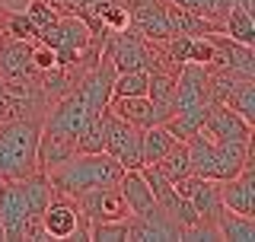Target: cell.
Masks as SVG:
<instances>
[{"instance_id":"cell-1","label":"cell","mask_w":255,"mask_h":242,"mask_svg":"<svg viewBox=\"0 0 255 242\" xmlns=\"http://www.w3.org/2000/svg\"><path fill=\"white\" fill-rule=\"evenodd\" d=\"M45 175H48V182H51L54 191L74 198L86 188L118 185V179L125 175V169L102 150V153H74L70 159H64V163H58L54 169H48Z\"/></svg>"},{"instance_id":"cell-2","label":"cell","mask_w":255,"mask_h":242,"mask_svg":"<svg viewBox=\"0 0 255 242\" xmlns=\"http://www.w3.org/2000/svg\"><path fill=\"white\" fill-rule=\"evenodd\" d=\"M38 131L35 118H10L0 121V179L16 182L38 172Z\"/></svg>"},{"instance_id":"cell-3","label":"cell","mask_w":255,"mask_h":242,"mask_svg":"<svg viewBox=\"0 0 255 242\" xmlns=\"http://www.w3.org/2000/svg\"><path fill=\"white\" fill-rule=\"evenodd\" d=\"M188 159H191V172L201 179H214V182H227L233 179L243 166L255 163L252 159V140L246 143H214L198 131L188 137Z\"/></svg>"},{"instance_id":"cell-4","label":"cell","mask_w":255,"mask_h":242,"mask_svg":"<svg viewBox=\"0 0 255 242\" xmlns=\"http://www.w3.org/2000/svg\"><path fill=\"white\" fill-rule=\"evenodd\" d=\"M102 54L112 61V67H115V74H122V70H179L175 64H169L159 54L156 42H150V38H143L137 29L125 26L118 32H106V42H102Z\"/></svg>"},{"instance_id":"cell-5","label":"cell","mask_w":255,"mask_h":242,"mask_svg":"<svg viewBox=\"0 0 255 242\" xmlns=\"http://www.w3.org/2000/svg\"><path fill=\"white\" fill-rule=\"evenodd\" d=\"M35 38H42L45 45H51L54 51V67H70L83 48L93 42V32L86 29V22L80 16H58L48 29H42Z\"/></svg>"},{"instance_id":"cell-6","label":"cell","mask_w":255,"mask_h":242,"mask_svg":"<svg viewBox=\"0 0 255 242\" xmlns=\"http://www.w3.org/2000/svg\"><path fill=\"white\" fill-rule=\"evenodd\" d=\"M42 227L48 233V239H77V242H90V220L83 217V211L77 207V201L70 195L54 191L48 201L45 214H42Z\"/></svg>"},{"instance_id":"cell-7","label":"cell","mask_w":255,"mask_h":242,"mask_svg":"<svg viewBox=\"0 0 255 242\" xmlns=\"http://www.w3.org/2000/svg\"><path fill=\"white\" fill-rule=\"evenodd\" d=\"M102 121H106V153L122 169H140L143 166V150H140L143 127L128 124L109 109H102Z\"/></svg>"},{"instance_id":"cell-8","label":"cell","mask_w":255,"mask_h":242,"mask_svg":"<svg viewBox=\"0 0 255 242\" xmlns=\"http://www.w3.org/2000/svg\"><path fill=\"white\" fill-rule=\"evenodd\" d=\"M128 230H131V242H175L185 236V227L172 220L159 204L140 214H128Z\"/></svg>"},{"instance_id":"cell-9","label":"cell","mask_w":255,"mask_h":242,"mask_svg":"<svg viewBox=\"0 0 255 242\" xmlns=\"http://www.w3.org/2000/svg\"><path fill=\"white\" fill-rule=\"evenodd\" d=\"M201 134L214 143H246L252 140V124L243 115H236L230 106L211 102V109L201 121Z\"/></svg>"},{"instance_id":"cell-10","label":"cell","mask_w":255,"mask_h":242,"mask_svg":"<svg viewBox=\"0 0 255 242\" xmlns=\"http://www.w3.org/2000/svg\"><path fill=\"white\" fill-rule=\"evenodd\" d=\"M77 207L83 211V217L90 223H99V220H125L128 217V204L118 191V185H102V188H86L74 195Z\"/></svg>"},{"instance_id":"cell-11","label":"cell","mask_w":255,"mask_h":242,"mask_svg":"<svg viewBox=\"0 0 255 242\" xmlns=\"http://www.w3.org/2000/svg\"><path fill=\"white\" fill-rule=\"evenodd\" d=\"M175 191L179 195H185L191 201V207L198 211V217H201L204 223H214L217 220V211H220V182L214 179H201V175H185V179L175 182Z\"/></svg>"},{"instance_id":"cell-12","label":"cell","mask_w":255,"mask_h":242,"mask_svg":"<svg viewBox=\"0 0 255 242\" xmlns=\"http://www.w3.org/2000/svg\"><path fill=\"white\" fill-rule=\"evenodd\" d=\"M128 26L137 29L150 42H163L172 35L169 16H166V0H137L128 13Z\"/></svg>"},{"instance_id":"cell-13","label":"cell","mask_w":255,"mask_h":242,"mask_svg":"<svg viewBox=\"0 0 255 242\" xmlns=\"http://www.w3.org/2000/svg\"><path fill=\"white\" fill-rule=\"evenodd\" d=\"M255 163L243 166L233 179L220 182V204L243 217H255Z\"/></svg>"},{"instance_id":"cell-14","label":"cell","mask_w":255,"mask_h":242,"mask_svg":"<svg viewBox=\"0 0 255 242\" xmlns=\"http://www.w3.org/2000/svg\"><path fill=\"white\" fill-rule=\"evenodd\" d=\"M211 45L217 51L214 64H223V67H233L236 74L243 77H255V45H243L236 38L223 35V32H211Z\"/></svg>"},{"instance_id":"cell-15","label":"cell","mask_w":255,"mask_h":242,"mask_svg":"<svg viewBox=\"0 0 255 242\" xmlns=\"http://www.w3.org/2000/svg\"><path fill=\"white\" fill-rule=\"evenodd\" d=\"M26 204L19 198L16 182H3L0 185V223H3V242H19L22 239V227H26Z\"/></svg>"},{"instance_id":"cell-16","label":"cell","mask_w":255,"mask_h":242,"mask_svg":"<svg viewBox=\"0 0 255 242\" xmlns=\"http://www.w3.org/2000/svg\"><path fill=\"white\" fill-rule=\"evenodd\" d=\"M179 74V70H175ZM175 74L172 70H150L147 80V99L153 106L156 124H166L175 115Z\"/></svg>"},{"instance_id":"cell-17","label":"cell","mask_w":255,"mask_h":242,"mask_svg":"<svg viewBox=\"0 0 255 242\" xmlns=\"http://www.w3.org/2000/svg\"><path fill=\"white\" fill-rule=\"evenodd\" d=\"M35 64H32V38H6L0 35V77H35Z\"/></svg>"},{"instance_id":"cell-18","label":"cell","mask_w":255,"mask_h":242,"mask_svg":"<svg viewBox=\"0 0 255 242\" xmlns=\"http://www.w3.org/2000/svg\"><path fill=\"white\" fill-rule=\"evenodd\" d=\"M106 109L115 112L122 121H128V124H134V127H150V124H156L153 106H150L147 96H112V99L106 102Z\"/></svg>"},{"instance_id":"cell-19","label":"cell","mask_w":255,"mask_h":242,"mask_svg":"<svg viewBox=\"0 0 255 242\" xmlns=\"http://www.w3.org/2000/svg\"><path fill=\"white\" fill-rule=\"evenodd\" d=\"M16 188H19V198H22V204H26L29 217H42L48 201H51V195H54L51 182H48V175L42 172V169L26 175V179H16Z\"/></svg>"},{"instance_id":"cell-20","label":"cell","mask_w":255,"mask_h":242,"mask_svg":"<svg viewBox=\"0 0 255 242\" xmlns=\"http://www.w3.org/2000/svg\"><path fill=\"white\" fill-rule=\"evenodd\" d=\"M74 153H77V147H74L70 137H64L58 131H48V127L38 131V169H42V172L54 169L58 163H64V159H70Z\"/></svg>"},{"instance_id":"cell-21","label":"cell","mask_w":255,"mask_h":242,"mask_svg":"<svg viewBox=\"0 0 255 242\" xmlns=\"http://www.w3.org/2000/svg\"><path fill=\"white\" fill-rule=\"evenodd\" d=\"M118 191H122V198L128 204V214H140V211L156 204L147 179L140 175V169H125V175L118 179Z\"/></svg>"},{"instance_id":"cell-22","label":"cell","mask_w":255,"mask_h":242,"mask_svg":"<svg viewBox=\"0 0 255 242\" xmlns=\"http://www.w3.org/2000/svg\"><path fill=\"white\" fill-rule=\"evenodd\" d=\"M150 166H156V172L163 175L166 182H179V179H185V175H191V159H188V143L185 140H175L169 150L163 153V156L156 159V163H150Z\"/></svg>"},{"instance_id":"cell-23","label":"cell","mask_w":255,"mask_h":242,"mask_svg":"<svg viewBox=\"0 0 255 242\" xmlns=\"http://www.w3.org/2000/svg\"><path fill=\"white\" fill-rule=\"evenodd\" d=\"M214 223H217L220 239H230V242H255V217H243V214H236V211L220 207Z\"/></svg>"},{"instance_id":"cell-24","label":"cell","mask_w":255,"mask_h":242,"mask_svg":"<svg viewBox=\"0 0 255 242\" xmlns=\"http://www.w3.org/2000/svg\"><path fill=\"white\" fill-rule=\"evenodd\" d=\"M175 143V137L169 134V127L166 124H150L140 131V150H143V166L147 163H156L159 156H163L166 150H169Z\"/></svg>"},{"instance_id":"cell-25","label":"cell","mask_w":255,"mask_h":242,"mask_svg":"<svg viewBox=\"0 0 255 242\" xmlns=\"http://www.w3.org/2000/svg\"><path fill=\"white\" fill-rule=\"evenodd\" d=\"M223 106H230L236 115H243V118L255 127V77L239 80L236 90L227 96V102H223Z\"/></svg>"},{"instance_id":"cell-26","label":"cell","mask_w":255,"mask_h":242,"mask_svg":"<svg viewBox=\"0 0 255 242\" xmlns=\"http://www.w3.org/2000/svg\"><path fill=\"white\" fill-rule=\"evenodd\" d=\"M74 147H77V153H102L106 150V121H102V109L83 124V131L77 134Z\"/></svg>"},{"instance_id":"cell-27","label":"cell","mask_w":255,"mask_h":242,"mask_svg":"<svg viewBox=\"0 0 255 242\" xmlns=\"http://www.w3.org/2000/svg\"><path fill=\"white\" fill-rule=\"evenodd\" d=\"M147 70H122L112 80V96H147Z\"/></svg>"},{"instance_id":"cell-28","label":"cell","mask_w":255,"mask_h":242,"mask_svg":"<svg viewBox=\"0 0 255 242\" xmlns=\"http://www.w3.org/2000/svg\"><path fill=\"white\" fill-rule=\"evenodd\" d=\"M90 242H131V230L125 220H99L90 223Z\"/></svg>"},{"instance_id":"cell-29","label":"cell","mask_w":255,"mask_h":242,"mask_svg":"<svg viewBox=\"0 0 255 242\" xmlns=\"http://www.w3.org/2000/svg\"><path fill=\"white\" fill-rule=\"evenodd\" d=\"M233 3L236 0H198L195 13H201V16H207V19H214V22L223 26V19H227V13L233 10Z\"/></svg>"},{"instance_id":"cell-30","label":"cell","mask_w":255,"mask_h":242,"mask_svg":"<svg viewBox=\"0 0 255 242\" xmlns=\"http://www.w3.org/2000/svg\"><path fill=\"white\" fill-rule=\"evenodd\" d=\"M26 13H29V19H32V26H35V32L48 29L54 19H58V13H54L48 3H42V0H29V3H26Z\"/></svg>"},{"instance_id":"cell-31","label":"cell","mask_w":255,"mask_h":242,"mask_svg":"<svg viewBox=\"0 0 255 242\" xmlns=\"http://www.w3.org/2000/svg\"><path fill=\"white\" fill-rule=\"evenodd\" d=\"M32 64H35V70H51L54 67V51L42 38H32Z\"/></svg>"},{"instance_id":"cell-32","label":"cell","mask_w":255,"mask_h":242,"mask_svg":"<svg viewBox=\"0 0 255 242\" xmlns=\"http://www.w3.org/2000/svg\"><path fill=\"white\" fill-rule=\"evenodd\" d=\"M0 3H3V0H0Z\"/></svg>"}]
</instances>
